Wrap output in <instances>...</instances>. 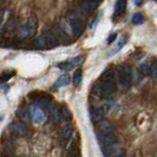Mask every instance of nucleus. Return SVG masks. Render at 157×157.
Segmentation results:
<instances>
[{
    "mask_svg": "<svg viewBox=\"0 0 157 157\" xmlns=\"http://www.w3.org/2000/svg\"><path fill=\"white\" fill-rule=\"evenodd\" d=\"M116 89V83H115V78L113 75L110 70H106L103 72L99 80L97 82V84L94 87V94L99 96V97H109Z\"/></svg>",
    "mask_w": 157,
    "mask_h": 157,
    "instance_id": "1",
    "label": "nucleus"
},
{
    "mask_svg": "<svg viewBox=\"0 0 157 157\" xmlns=\"http://www.w3.org/2000/svg\"><path fill=\"white\" fill-rule=\"evenodd\" d=\"M96 134H97L98 141L103 147L111 145L116 141V135H115L113 126L109 121H105L104 118L102 121L96 123Z\"/></svg>",
    "mask_w": 157,
    "mask_h": 157,
    "instance_id": "2",
    "label": "nucleus"
},
{
    "mask_svg": "<svg viewBox=\"0 0 157 157\" xmlns=\"http://www.w3.org/2000/svg\"><path fill=\"white\" fill-rule=\"evenodd\" d=\"M38 31V19L36 16H30L21 25L17 27V38L20 41L32 38Z\"/></svg>",
    "mask_w": 157,
    "mask_h": 157,
    "instance_id": "3",
    "label": "nucleus"
},
{
    "mask_svg": "<svg viewBox=\"0 0 157 157\" xmlns=\"http://www.w3.org/2000/svg\"><path fill=\"white\" fill-rule=\"evenodd\" d=\"M33 44L38 50H51V48H55V47L58 46L59 40H58L57 36L53 32L45 31L43 32L40 36L34 38Z\"/></svg>",
    "mask_w": 157,
    "mask_h": 157,
    "instance_id": "4",
    "label": "nucleus"
},
{
    "mask_svg": "<svg viewBox=\"0 0 157 157\" xmlns=\"http://www.w3.org/2000/svg\"><path fill=\"white\" fill-rule=\"evenodd\" d=\"M29 97L31 98L32 101H34L36 105H38L43 110L51 111V109L53 108L52 106L53 105V99L48 94L39 92V91H33V92H31V94H29Z\"/></svg>",
    "mask_w": 157,
    "mask_h": 157,
    "instance_id": "5",
    "label": "nucleus"
},
{
    "mask_svg": "<svg viewBox=\"0 0 157 157\" xmlns=\"http://www.w3.org/2000/svg\"><path fill=\"white\" fill-rule=\"evenodd\" d=\"M116 77L119 85L126 87L131 83V70L128 65H119L116 69Z\"/></svg>",
    "mask_w": 157,
    "mask_h": 157,
    "instance_id": "6",
    "label": "nucleus"
},
{
    "mask_svg": "<svg viewBox=\"0 0 157 157\" xmlns=\"http://www.w3.org/2000/svg\"><path fill=\"white\" fill-rule=\"evenodd\" d=\"M51 119L56 124H60L64 121H67L70 118V113L63 106H55L51 109Z\"/></svg>",
    "mask_w": 157,
    "mask_h": 157,
    "instance_id": "7",
    "label": "nucleus"
},
{
    "mask_svg": "<svg viewBox=\"0 0 157 157\" xmlns=\"http://www.w3.org/2000/svg\"><path fill=\"white\" fill-rule=\"evenodd\" d=\"M45 112H46V111L43 110L38 105L32 106L31 110H30L32 121H33L36 124H43V123H45V121H46V113H45Z\"/></svg>",
    "mask_w": 157,
    "mask_h": 157,
    "instance_id": "8",
    "label": "nucleus"
},
{
    "mask_svg": "<svg viewBox=\"0 0 157 157\" xmlns=\"http://www.w3.org/2000/svg\"><path fill=\"white\" fill-rule=\"evenodd\" d=\"M82 63H83V57H75V58L65 60L63 63H59L58 64V67L63 71H71L75 67H78Z\"/></svg>",
    "mask_w": 157,
    "mask_h": 157,
    "instance_id": "9",
    "label": "nucleus"
},
{
    "mask_svg": "<svg viewBox=\"0 0 157 157\" xmlns=\"http://www.w3.org/2000/svg\"><path fill=\"white\" fill-rule=\"evenodd\" d=\"M69 24H70V27L72 32L76 34V36H80L83 31H84V23L83 20L76 16L69 17Z\"/></svg>",
    "mask_w": 157,
    "mask_h": 157,
    "instance_id": "10",
    "label": "nucleus"
},
{
    "mask_svg": "<svg viewBox=\"0 0 157 157\" xmlns=\"http://www.w3.org/2000/svg\"><path fill=\"white\" fill-rule=\"evenodd\" d=\"M11 131L17 137H26L29 135V128L24 122H16L11 125Z\"/></svg>",
    "mask_w": 157,
    "mask_h": 157,
    "instance_id": "11",
    "label": "nucleus"
},
{
    "mask_svg": "<svg viewBox=\"0 0 157 157\" xmlns=\"http://www.w3.org/2000/svg\"><path fill=\"white\" fill-rule=\"evenodd\" d=\"M108 106H101V108H96V109H91L90 110V115H91V119L94 123H97L99 121H102L104 116L106 115V111H108Z\"/></svg>",
    "mask_w": 157,
    "mask_h": 157,
    "instance_id": "12",
    "label": "nucleus"
},
{
    "mask_svg": "<svg viewBox=\"0 0 157 157\" xmlns=\"http://www.w3.org/2000/svg\"><path fill=\"white\" fill-rule=\"evenodd\" d=\"M103 152L105 156H115V157H119V156H124V150L119 149V148H115L111 145H108V147H103Z\"/></svg>",
    "mask_w": 157,
    "mask_h": 157,
    "instance_id": "13",
    "label": "nucleus"
},
{
    "mask_svg": "<svg viewBox=\"0 0 157 157\" xmlns=\"http://www.w3.org/2000/svg\"><path fill=\"white\" fill-rule=\"evenodd\" d=\"M98 4H99V0H82L80 7L85 12H91L98 6Z\"/></svg>",
    "mask_w": 157,
    "mask_h": 157,
    "instance_id": "14",
    "label": "nucleus"
},
{
    "mask_svg": "<svg viewBox=\"0 0 157 157\" xmlns=\"http://www.w3.org/2000/svg\"><path fill=\"white\" fill-rule=\"evenodd\" d=\"M82 80H83V71H82V69H77L73 73V77H72L73 86L79 87V85L82 84Z\"/></svg>",
    "mask_w": 157,
    "mask_h": 157,
    "instance_id": "15",
    "label": "nucleus"
},
{
    "mask_svg": "<svg viewBox=\"0 0 157 157\" xmlns=\"http://www.w3.org/2000/svg\"><path fill=\"white\" fill-rule=\"evenodd\" d=\"M69 83H70L69 77H67L66 75H63V76H60L59 78L56 80V83L53 84V89H59V87L66 86Z\"/></svg>",
    "mask_w": 157,
    "mask_h": 157,
    "instance_id": "16",
    "label": "nucleus"
},
{
    "mask_svg": "<svg viewBox=\"0 0 157 157\" xmlns=\"http://www.w3.org/2000/svg\"><path fill=\"white\" fill-rule=\"evenodd\" d=\"M62 134H63V137L65 138V141H70V138L73 135V129L70 124H64L62 126Z\"/></svg>",
    "mask_w": 157,
    "mask_h": 157,
    "instance_id": "17",
    "label": "nucleus"
},
{
    "mask_svg": "<svg viewBox=\"0 0 157 157\" xmlns=\"http://www.w3.org/2000/svg\"><path fill=\"white\" fill-rule=\"evenodd\" d=\"M126 7V0H117L116 2V7H115V14L116 16H121L124 13Z\"/></svg>",
    "mask_w": 157,
    "mask_h": 157,
    "instance_id": "18",
    "label": "nucleus"
},
{
    "mask_svg": "<svg viewBox=\"0 0 157 157\" xmlns=\"http://www.w3.org/2000/svg\"><path fill=\"white\" fill-rule=\"evenodd\" d=\"M79 154V144H78V138H75L71 142L70 149H69V155L71 156H76Z\"/></svg>",
    "mask_w": 157,
    "mask_h": 157,
    "instance_id": "19",
    "label": "nucleus"
},
{
    "mask_svg": "<svg viewBox=\"0 0 157 157\" xmlns=\"http://www.w3.org/2000/svg\"><path fill=\"white\" fill-rule=\"evenodd\" d=\"M14 75H16L14 71H6V72H2V73L0 75V84L7 83L8 80L12 78Z\"/></svg>",
    "mask_w": 157,
    "mask_h": 157,
    "instance_id": "20",
    "label": "nucleus"
},
{
    "mask_svg": "<svg viewBox=\"0 0 157 157\" xmlns=\"http://www.w3.org/2000/svg\"><path fill=\"white\" fill-rule=\"evenodd\" d=\"M150 65H151V63H149V62H144L140 65V71H141L142 75L150 76Z\"/></svg>",
    "mask_w": 157,
    "mask_h": 157,
    "instance_id": "21",
    "label": "nucleus"
},
{
    "mask_svg": "<svg viewBox=\"0 0 157 157\" xmlns=\"http://www.w3.org/2000/svg\"><path fill=\"white\" fill-rule=\"evenodd\" d=\"M143 21H144V18H143V16H142L141 13L134 14V17H132V24L140 25V24H143Z\"/></svg>",
    "mask_w": 157,
    "mask_h": 157,
    "instance_id": "22",
    "label": "nucleus"
},
{
    "mask_svg": "<svg viewBox=\"0 0 157 157\" xmlns=\"http://www.w3.org/2000/svg\"><path fill=\"white\" fill-rule=\"evenodd\" d=\"M150 77L157 78V62H152L150 65Z\"/></svg>",
    "mask_w": 157,
    "mask_h": 157,
    "instance_id": "23",
    "label": "nucleus"
},
{
    "mask_svg": "<svg viewBox=\"0 0 157 157\" xmlns=\"http://www.w3.org/2000/svg\"><path fill=\"white\" fill-rule=\"evenodd\" d=\"M101 16H102V13H101V14H98V16H96V18H94V20L90 23V29H91V30H94V27H96L97 23H98V21H99V19H101Z\"/></svg>",
    "mask_w": 157,
    "mask_h": 157,
    "instance_id": "24",
    "label": "nucleus"
},
{
    "mask_svg": "<svg viewBox=\"0 0 157 157\" xmlns=\"http://www.w3.org/2000/svg\"><path fill=\"white\" fill-rule=\"evenodd\" d=\"M125 43H126V38H125V37H123L122 39L119 40V43H118V46L116 47V50H115L113 52H117V51H119V50H121L122 47L124 46V44H125Z\"/></svg>",
    "mask_w": 157,
    "mask_h": 157,
    "instance_id": "25",
    "label": "nucleus"
},
{
    "mask_svg": "<svg viewBox=\"0 0 157 157\" xmlns=\"http://www.w3.org/2000/svg\"><path fill=\"white\" fill-rule=\"evenodd\" d=\"M115 38H116V34H112V36H111L110 38L108 39V43H109V44H110V43H112V41L115 40Z\"/></svg>",
    "mask_w": 157,
    "mask_h": 157,
    "instance_id": "26",
    "label": "nucleus"
},
{
    "mask_svg": "<svg viewBox=\"0 0 157 157\" xmlns=\"http://www.w3.org/2000/svg\"><path fill=\"white\" fill-rule=\"evenodd\" d=\"M142 2V0H135V4H136V5H138V4H141Z\"/></svg>",
    "mask_w": 157,
    "mask_h": 157,
    "instance_id": "27",
    "label": "nucleus"
},
{
    "mask_svg": "<svg viewBox=\"0 0 157 157\" xmlns=\"http://www.w3.org/2000/svg\"><path fill=\"white\" fill-rule=\"evenodd\" d=\"M0 24H1V10H0Z\"/></svg>",
    "mask_w": 157,
    "mask_h": 157,
    "instance_id": "28",
    "label": "nucleus"
}]
</instances>
